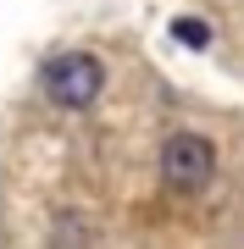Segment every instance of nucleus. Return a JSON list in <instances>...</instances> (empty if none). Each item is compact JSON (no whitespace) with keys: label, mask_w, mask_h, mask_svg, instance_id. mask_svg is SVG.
Returning <instances> with one entry per match:
<instances>
[{"label":"nucleus","mask_w":244,"mask_h":249,"mask_svg":"<svg viewBox=\"0 0 244 249\" xmlns=\"http://www.w3.org/2000/svg\"><path fill=\"white\" fill-rule=\"evenodd\" d=\"M172 39L189 45V50H206V45H211V28L200 22V17H178V22H172Z\"/></svg>","instance_id":"nucleus-3"},{"label":"nucleus","mask_w":244,"mask_h":249,"mask_svg":"<svg viewBox=\"0 0 244 249\" xmlns=\"http://www.w3.org/2000/svg\"><path fill=\"white\" fill-rule=\"evenodd\" d=\"M100 89H106V67H100L94 55H83V50H67V55H56V61L45 67V94H50L61 111L94 106Z\"/></svg>","instance_id":"nucleus-1"},{"label":"nucleus","mask_w":244,"mask_h":249,"mask_svg":"<svg viewBox=\"0 0 244 249\" xmlns=\"http://www.w3.org/2000/svg\"><path fill=\"white\" fill-rule=\"evenodd\" d=\"M161 178H167V188H178V194H200V188L217 178V150H211V139L172 133L161 144Z\"/></svg>","instance_id":"nucleus-2"}]
</instances>
